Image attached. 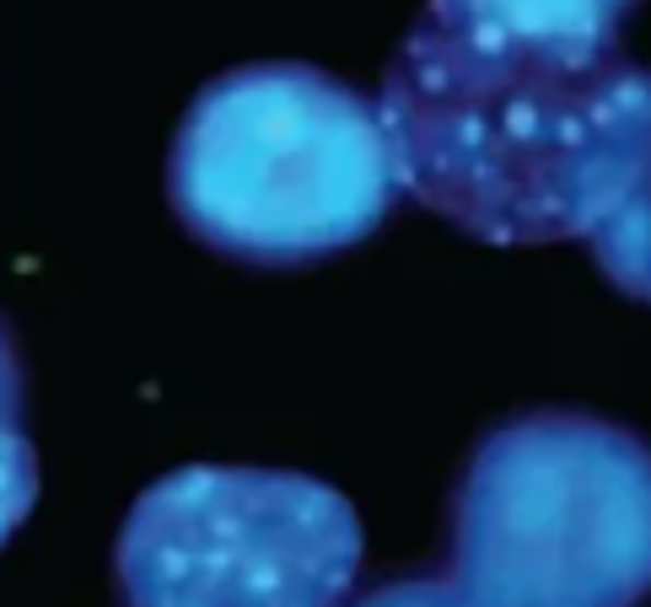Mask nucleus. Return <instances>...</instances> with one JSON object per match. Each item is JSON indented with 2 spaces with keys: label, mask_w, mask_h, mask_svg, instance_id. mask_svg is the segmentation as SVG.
Segmentation results:
<instances>
[{
  "label": "nucleus",
  "mask_w": 651,
  "mask_h": 607,
  "mask_svg": "<svg viewBox=\"0 0 651 607\" xmlns=\"http://www.w3.org/2000/svg\"><path fill=\"white\" fill-rule=\"evenodd\" d=\"M512 5H544V11H571V16H592V22H625V11L636 0H512Z\"/></svg>",
  "instance_id": "nucleus-8"
},
{
  "label": "nucleus",
  "mask_w": 651,
  "mask_h": 607,
  "mask_svg": "<svg viewBox=\"0 0 651 607\" xmlns=\"http://www.w3.org/2000/svg\"><path fill=\"white\" fill-rule=\"evenodd\" d=\"M586 243H592V258H597V269L608 275L614 291L651 306V124H647V145H641V167H636V178L625 188V199L608 210V221L592 226Z\"/></svg>",
  "instance_id": "nucleus-5"
},
{
  "label": "nucleus",
  "mask_w": 651,
  "mask_h": 607,
  "mask_svg": "<svg viewBox=\"0 0 651 607\" xmlns=\"http://www.w3.org/2000/svg\"><path fill=\"white\" fill-rule=\"evenodd\" d=\"M167 199L210 253L297 269L372 237L398 173L377 103L318 65L264 60L195 92L173 135Z\"/></svg>",
  "instance_id": "nucleus-2"
},
{
  "label": "nucleus",
  "mask_w": 651,
  "mask_h": 607,
  "mask_svg": "<svg viewBox=\"0 0 651 607\" xmlns=\"http://www.w3.org/2000/svg\"><path fill=\"white\" fill-rule=\"evenodd\" d=\"M356 607H468V603L442 575H409V581H388V586L367 592Z\"/></svg>",
  "instance_id": "nucleus-7"
},
{
  "label": "nucleus",
  "mask_w": 651,
  "mask_h": 607,
  "mask_svg": "<svg viewBox=\"0 0 651 607\" xmlns=\"http://www.w3.org/2000/svg\"><path fill=\"white\" fill-rule=\"evenodd\" d=\"M447 581L468 607H641L651 446L582 409L490 425L453 489Z\"/></svg>",
  "instance_id": "nucleus-3"
},
{
  "label": "nucleus",
  "mask_w": 651,
  "mask_h": 607,
  "mask_svg": "<svg viewBox=\"0 0 651 607\" xmlns=\"http://www.w3.org/2000/svg\"><path fill=\"white\" fill-rule=\"evenodd\" d=\"M398 194L496 247L571 243L625 199L651 75L614 22L512 0H431L377 92Z\"/></svg>",
  "instance_id": "nucleus-1"
},
{
  "label": "nucleus",
  "mask_w": 651,
  "mask_h": 607,
  "mask_svg": "<svg viewBox=\"0 0 651 607\" xmlns=\"http://www.w3.org/2000/svg\"><path fill=\"white\" fill-rule=\"evenodd\" d=\"M356 570V505L286 468L162 474L114 544L125 607H339Z\"/></svg>",
  "instance_id": "nucleus-4"
},
{
  "label": "nucleus",
  "mask_w": 651,
  "mask_h": 607,
  "mask_svg": "<svg viewBox=\"0 0 651 607\" xmlns=\"http://www.w3.org/2000/svg\"><path fill=\"white\" fill-rule=\"evenodd\" d=\"M16 361H11V334L0 323V544L11 538V527L27 516L33 505V457H27V435L16 420Z\"/></svg>",
  "instance_id": "nucleus-6"
}]
</instances>
